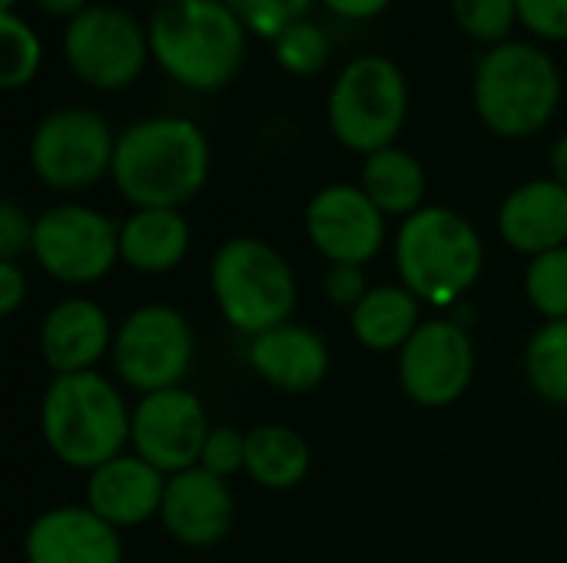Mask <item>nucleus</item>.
I'll return each mask as SVG.
<instances>
[{
  "instance_id": "cd10ccee",
  "label": "nucleus",
  "mask_w": 567,
  "mask_h": 563,
  "mask_svg": "<svg viewBox=\"0 0 567 563\" xmlns=\"http://www.w3.org/2000/svg\"><path fill=\"white\" fill-rule=\"evenodd\" d=\"M455 27L482 50L505 43L518 27V0H449Z\"/></svg>"
},
{
  "instance_id": "f8f14e48",
  "label": "nucleus",
  "mask_w": 567,
  "mask_h": 563,
  "mask_svg": "<svg viewBox=\"0 0 567 563\" xmlns=\"http://www.w3.org/2000/svg\"><path fill=\"white\" fill-rule=\"evenodd\" d=\"M475 375L472 335L452 319L422 322L399 352L402 392L422 408H449L458 402Z\"/></svg>"
},
{
  "instance_id": "20e7f679",
  "label": "nucleus",
  "mask_w": 567,
  "mask_h": 563,
  "mask_svg": "<svg viewBox=\"0 0 567 563\" xmlns=\"http://www.w3.org/2000/svg\"><path fill=\"white\" fill-rule=\"evenodd\" d=\"M133 411L100 372L53 375L40 405V435L56 461L76 471H96L123 455Z\"/></svg>"
},
{
  "instance_id": "4468645a",
  "label": "nucleus",
  "mask_w": 567,
  "mask_h": 563,
  "mask_svg": "<svg viewBox=\"0 0 567 563\" xmlns=\"http://www.w3.org/2000/svg\"><path fill=\"white\" fill-rule=\"evenodd\" d=\"M385 212L355 183H329L306 206V232L332 265H365L385 246Z\"/></svg>"
},
{
  "instance_id": "c756f323",
  "label": "nucleus",
  "mask_w": 567,
  "mask_h": 563,
  "mask_svg": "<svg viewBox=\"0 0 567 563\" xmlns=\"http://www.w3.org/2000/svg\"><path fill=\"white\" fill-rule=\"evenodd\" d=\"M236 17L246 23V30L256 37V40H272L276 33H282L289 23L309 17L312 3L319 0H226Z\"/></svg>"
},
{
  "instance_id": "a878e982",
  "label": "nucleus",
  "mask_w": 567,
  "mask_h": 563,
  "mask_svg": "<svg viewBox=\"0 0 567 563\" xmlns=\"http://www.w3.org/2000/svg\"><path fill=\"white\" fill-rule=\"evenodd\" d=\"M269 50H272V60L282 73L306 80V76H316L329 66L332 37L319 20L302 17V20L289 23L282 33H276L269 40Z\"/></svg>"
},
{
  "instance_id": "9d476101",
  "label": "nucleus",
  "mask_w": 567,
  "mask_h": 563,
  "mask_svg": "<svg viewBox=\"0 0 567 563\" xmlns=\"http://www.w3.org/2000/svg\"><path fill=\"white\" fill-rule=\"evenodd\" d=\"M30 256L56 282L86 285L116 265L120 226L93 206L56 202L37 216Z\"/></svg>"
},
{
  "instance_id": "7ed1b4c3",
  "label": "nucleus",
  "mask_w": 567,
  "mask_h": 563,
  "mask_svg": "<svg viewBox=\"0 0 567 563\" xmlns=\"http://www.w3.org/2000/svg\"><path fill=\"white\" fill-rule=\"evenodd\" d=\"M565 76L555 53L532 40L512 37L485 46L472 70V103L485 129L505 139L542 133L561 110Z\"/></svg>"
},
{
  "instance_id": "393cba45",
  "label": "nucleus",
  "mask_w": 567,
  "mask_h": 563,
  "mask_svg": "<svg viewBox=\"0 0 567 563\" xmlns=\"http://www.w3.org/2000/svg\"><path fill=\"white\" fill-rule=\"evenodd\" d=\"M525 372L532 388L551 402V405H567V319L545 322L525 352Z\"/></svg>"
},
{
  "instance_id": "f257e3e1",
  "label": "nucleus",
  "mask_w": 567,
  "mask_h": 563,
  "mask_svg": "<svg viewBox=\"0 0 567 563\" xmlns=\"http://www.w3.org/2000/svg\"><path fill=\"white\" fill-rule=\"evenodd\" d=\"M206 129L179 113H156L116 133L110 179L133 209H179L209 179Z\"/></svg>"
},
{
  "instance_id": "dca6fc26",
  "label": "nucleus",
  "mask_w": 567,
  "mask_h": 563,
  "mask_svg": "<svg viewBox=\"0 0 567 563\" xmlns=\"http://www.w3.org/2000/svg\"><path fill=\"white\" fill-rule=\"evenodd\" d=\"M23 554L27 563H123V541L90 508L63 504L30 524Z\"/></svg>"
},
{
  "instance_id": "e433bc0d",
  "label": "nucleus",
  "mask_w": 567,
  "mask_h": 563,
  "mask_svg": "<svg viewBox=\"0 0 567 563\" xmlns=\"http://www.w3.org/2000/svg\"><path fill=\"white\" fill-rule=\"evenodd\" d=\"M30 3H33L43 17H53V20H63V23H66V20H73L80 10H86L93 0H30Z\"/></svg>"
},
{
  "instance_id": "6e6552de",
  "label": "nucleus",
  "mask_w": 567,
  "mask_h": 563,
  "mask_svg": "<svg viewBox=\"0 0 567 563\" xmlns=\"http://www.w3.org/2000/svg\"><path fill=\"white\" fill-rule=\"evenodd\" d=\"M60 53L66 70L100 93H116L136 83L153 63L146 20L123 3H90L63 23Z\"/></svg>"
},
{
  "instance_id": "0eeeda50",
  "label": "nucleus",
  "mask_w": 567,
  "mask_h": 563,
  "mask_svg": "<svg viewBox=\"0 0 567 563\" xmlns=\"http://www.w3.org/2000/svg\"><path fill=\"white\" fill-rule=\"evenodd\" d=\"M209 285L223 319L249 338L292 319L296 275L279 249L256 236H233L216 249Z\"/></svg>"
},
{
  "instance_id": "2eb2a0df",
  "label": "nucleus",
  "mask_w": 567,
  "mask_h": 563,
  "mask_svg": "<svg viewBox=\"0 0 567 563\" xmlns=\"http://www.w3.org/2000/svg\"><path fill=\"white\" fill-rule=\"evenodd\" d=\"M159 521L173 541L186 548H213L233 531L236 498L226 478L196 465L166 478Z\"/></svg>"
},
{
  "instance_id": "423d86ee",
  "label": "nucleus",
  "mask_w": 567,
  "mask_h": 563,
  "mask_svg": "<svg viewBox=\"0 0 567 563\" xmlns=\"http://www.w3.org/2000/svg\"><path fill=\"white\" fill-rule=\"evenodd\" d=\"M412 106V86L389 53H355L326 93V123L339 146L362 159L395 146Z\"/></svg>"
},
{
  "instance_id": "aec40b11",
  "label": "nucleus",
  "mask_w": 567,
  "mask_h": 563,
  "mask_svg": "<svg viewBox=\"0 0 567 563\" xmlns=\"http://www.w3.org/2000/svg\"><path fill=\"white\" fill-rule=\"evenodd\" d=\"M249 365L272 388L302 395L326 382L329 348L319 332L286 322V325L269 329L249 342Z\"/></svg>"
},
{
  "instance_id": "2f4dec72",
  "label": "nucleus",
  "mask_w": 567,
  "mask_h": 563,
  "mask_svg": "<svg viewBox=\"0 0 567 563\" xmlns=\"http://www.w3.org/2000/svg\"><path fill=\"white\" fill-rule=\"evenodd\" d=\"M199 468H206L219 478H233V475L246 471V435H239L229 425L213 428L206 445H203Z\"/></svg>"
},
{
  "instance_id": "1a4fd4ad",
  "label": "nucleus",
  "mask_w": 567,
  "mask_h": 563,
  "mask_svg": "<svg viewBox=\"0 0 567 563\" xmlns=\"http://www.w3.org/2000/svg\"><path fill=\"white\" fill-rule=\"evenodd\" d=\"M30 169L53 192H80L113 169L116 133L110 119L80 103L43 113L30 133Z\"/></svg>"
},
{
  "instance_id": "473e14b6",
  "label": "nucleus",
  "mask_w": 567,
  "mask_h": 563,
  "mask_svg": "<svg viewBox=\"0 0 567 563\" xmlns=\"http://www.w3.org/2000/svg\"><path fill=\"white\" fill-rule=\"evenodd\" d=\"M33 226L37 219H30L20 202H0V262H17L20 256L33 252Z\"/></svg>"
},
{
  "instance_id": "4c0bfd02",
  "label": "nucleus",
  "mask_w": 567,
  "mask_h": 563,
  "mask_svg": "<svg viewBox=\"0 0 567 563\" xmlns=\"http://www.w3.org/2000/svg\"><path fill=\"white\" fill-rule=\"evenodd\" d=\"M548 166H551V179H558L567 189V133H561L548 153Z\"/></svg>"
},
{
  "instance_id": "ddd939ff",
  "label": "nucleus",
  "mask_w": 567,
  "mask_h": 563,
  "mask_svg": "<svg viewBox=\"0 0 567 563\" xmlns=\"http://www.w3.org/2000/svg\"><path fill=\"white\" fill-rule=\"evenodd\" d=\"M209 431L203 402L186 388H166L136 402L130 445L133 455L173 478L199 465Z\"/></svg>"
},
{
  "instance_id": "f3484780",
  "label": "nucleus",
  "mask_w": 567,
  "mask_h": 563,
  "mask_svg": "<svg viewBox=\"0 0 567 563\" xmlns=\"http://www.w3.org/2000/svg\"><path fill=\"white\" fill-rule=\"evenodd\" d=\"M166 494V475L156 471L140 455H120L96 471H90L86 481V508L100 514L106 524L136 528L159 514Z\"/></svg>"
},
{
  "instance_id": "c9c22d12",
  "label": "nucleus",
  "mask_w": 567,
  "mask_h": 563,
  "mask_svg": "<svg viewBox=\"0 0 567 563\" xmlns=\"http://www.w3.org/2000/svg\"><path fill=\"white\" fill-rule=\"evenodd\" d=\"M27 302V275L17 262H0V312L13 315Z\"/></svg>"
},
{
  "instance_id": "f03ea898",
  "label": "nucleus",
  "mask_w": 567,
  "mask_h": 563,
  "mask_svg": "<svg viewBox=\"0 0 567 563\" xmlns=\"http://www.w3.org/2000/svg\"><path fill=\"white\" fill-rule=\"evenodd\" d=\"M146 33L153 63L193 93L226 90L243 73L252 40L226 0H156Z\"/></svg>"
},
{
  "instance_id": "5701e85b",
  "label": "nucleus",
  "mask_w": 567,
  "mask_h": 563,
  "mask_svg": "<svg viewBox=\"0 0 567 563\" xmlns=\"http://www.w3.org/2000/svg\"><path fill=\"white\" fill-rule=\"evenodd\" d=\"M422 325V302L405 285H375L352 309V335L372 352H402Z\"/></svg>"
},
{
  "instance_id": "bb28decb",
  "label": "nucleus",
  "mask_w": 567,
  "mask_h": 563,
  "mask_svg": "<svg viewBox=\"0 0 567 563\" xmlns=\"http://www.w3.org/2000/svg\"><path fill=\"white\" fill-rule=\"evenodd\" d=\"M43 70V40L37 27L17 10L0 13V86H30Z\"/></svg>"
},
{
  "instance_id": "72a5a7b5",
  "label": "nucleus",
  "mask_w": 567,
  "mask_h": 563,
  "mask_svg": "<svg viewBox=\"0 0 567 563\" xmlns=\"http://www.w3.org/2000/svg\"><path fill=\"white\" fill-rule=\"evenodd\" d=\"M326 299L336 309H355L365 295H369V279L362 272V265H329L326 279H322Z\"/></svg>"
},
{
  "instance_id": "4be33fe9",
  "label": "nucleus",
  "mask_w": 567,
  "mask_h": 563,
  "mask_svg": "<svg viewBox=\"0 0 567 563\" xmlns=\"http://www.w3.org/2000/svg\"><path fill=\"white\" fill-rule=\"evenodd\" d=\"M359 186L385 216L409 219L412 212H419L425 206L429 176H425L422 159L395 143V146H385L362 159Z\"/></svg>"
},
{
  "instance_id": "9b49d317",
  "label": "nucleus",
  "mask_w": 567,
  "mask_h": 563,
  "mask_svg": "<svg viewBox=\"0 0 567 563\" xmlns=\"http://www.w3.org/2000/svg\"><path fill=\"white\" fill-rule=\"evenodd\" d=\"M113 368L140 395L179 388L193 365V329L173 305H143L113 335Z\"/></svg>"
},
{
  "instance_id": "c85d7f7f",
  "label": "nucleus",
  "mask_w": 567,
  "mask_h": 563,
  "mask_svg": "<svg viewBox=\"0 0 567 563\" xmlns=\"http://www.w3.org/2000/svg\"><path fill=\"white\" fill-rule=\"evenodd\" d=\"M525 292H528V302L548 322L567 319V246L532 259L528 275H525Z\"/></svg>"
},
{
  "instance_id": "b1692460",
  "label": "nucleus",
  "mask_w": 567,
  "mask_h": 563,
  "mask_svg": "<svg viewBox=\"0 0 567 563\" xmlns=\"http://www.w3.org/2000/svg\"><path fill=\"white\" fill-rule=\"evenodd\" d=\"M246 475L266 491H289L309 475V445L286 425L246 431Z\"/></svg>"
},
{
  "instance_id": "58836bf2",
  "label": "nucleus",
  "mask_w": 567,
  "mask_h": 563,
  "mask_svg": "<svg viewBox=\"0 0 567 563\" xmlns=\"http://www.w3.org/2000/svg\"><path fill=\"white\" fill-rule=\"evenodd\" d=\"M20 0H0V13H17Z\"/></svg>"
},
{
  "instance_id": "6ab92c4d",
  "label": "nucleus",
  "mask_w": 567,
  "mask_h": 563,
  "mask_svg": "<svg viewBox=\"0 0 567 563\" xmlns=\"http://www.w3.org/2000/svg\"><path fill=\"white\" fill-rule=\"evenodd\" d=\"M498 232L532 259L567 246V189L551 176L515 186L498 209Z\"/></svg>"
},
{
  "instance_id": "f704fd0d",
  "label": "nucleus",
  "mask_w": 567,
  "mask_h": 563,
  "mask_svg": "<svg viewBox=\"0 0 567 563\" xmlns=\"http://www.w3.org/2000/svg\"><path fill=\"white\" fill-rule=\"evenodd\" d=\"M395 0H319V7H326L332 17L349 20V23H365L382 17Z\"/></svg>"
},
{
  "instance_id": "412c9836",
  "label": "nucleus",
  "mask_w": 567,
  "mask_h": 563,
  "mask_svg": "<svg viewBox=\"0 0 567 563\" xmlns=\"http://www.w3.org/2000/svg\"><path fill=\"white\" fill-rule=\"evenodd\" d=\"M189 222L179 209H133L120 222V259L143 272H173L189 252Z\"/></svg>"
},
{
  "instance_id": "39448f33",
  "label": "nucleus",
  "mask_w": 567,
  "mask_h": 563,
  "mask_svg": "<svg viewBox=\"0 0 567 563\" xmlns=\"http://www.w3.org/2000/svg\"><path fill=\"white\" fill-rule=\"evenodd\" d=\"M402 285L429 305H455L482 275L485 246L478 229L449 206H422L395 236Z\"/></svg>"
},
{
  "instance_id": "a211bd4d",
  "label": "nucleus",
  "mask_w": 567,
  "mask_h": 563,
  "mask_svg": "<svg viewBox=\"0 0 567 563\" xmlns=\"http://www.w3.org/2000/svg\"><path fill=\"white\" fill-rule=\"evenodd\" d=\"M110 315L90 299L56 302L40 325V355L53 375L93 372V365L113 352Z\"/></svg>"
},
{
  "instance_id": "7c9ffc66",
  "label": "nucleus",
  "mask_w": 567,
  "mask_h": 563,
  "mask_svg": "<svg viewBox=\"0 0 567 563\" xmlns=\"http://www.w3.org/2000/svg\"><path fill=\"white\" fill-rule=\"evenodd\" d=\"M518 27L538 43H567V0H518Z\"/></svg>"
}]
</instances>
